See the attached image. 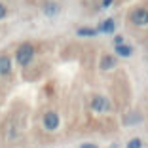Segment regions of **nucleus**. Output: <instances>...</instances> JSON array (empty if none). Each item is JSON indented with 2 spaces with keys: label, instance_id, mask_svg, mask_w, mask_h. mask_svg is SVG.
<instances>
[{
  "label": "nucleus",
  "instance_id": "f257e3e1",
  "mask_svg": "<svg viewBox=\"0 0 148 148\" xmlns=\"http://www.w3.org/2000/svg\"><path fill=\"white\" fill-rule=\"evenodd\" d=\"M34 53H36V49L32 44H21L17 48V51H15V61L21 66H29L31 61L34 59Z\"/></svg>",
  "mask_w": 148,
  "mask_h": 148
},
{
  "label": "nucleus",
  "instance_id": "f03ea898",
  "mask_svg": "<svg viewBox=\"0 0 148 148\" xmlns=\"http://www.w3.org/2000/svg\"><path fill=\"white\" fill-rule=\"evenodd\" d=\"M42 125H44V129H46V131H57V129H59V125H61V118H59V114H57L55 110H49V112L44 114Z\"/></svg>",
  "mask_w": 148,
  "mask_h": 148
},
{
  "label": "nucleus",
  "instance_id": "7ed1b4c3",
  "mask_svg": "<svg viewBox=\"0 0 148 148\" xmlns=\"http://www.w3.org/2000/svg\"><path fill=\"white\" fill-rule=\"evenodd\" d=\"M129 21L135 27H146L148 25V10H144V8L133 10L131 15H129Z\"/></svg>",
  "mask_w": 148,
  "mask_h": 148
},
{
  "label": "nucleus",
  "instance_id": "20e7f679",
  "mask_svg": "<svg viewBox=\"0 0 148 148\" xmlns=\"http://www.w3.org/2000/svg\"><path fill=\"white\" fill-rule=\"evenodd\" d=\"M91 108L95 110V112H108L112 106H110V101L106 99V97L95 95V97L91 99Z\"/></svg>",
  "mask_w": 148,
  "mask_h": 148
},
{
  "label": "nucleus",
  "instance_id": "39448f33",
  "mask_svg": "<svg viewBox=\"0 0 148 148\" xmlns=\"http://www.w3.org/2000/svg\"><path fill=\"white\" fill-rule=\"evenodd\" d=\"M12 74V59L8 55H0V76Z\"/></svg>",
  "mask_w": 148,
  "mask_h": 148
},
{
  "label": "nucleus",
  "instance_id": "423d86ee",
  "mask_svg": "<svg viewBox=\"0 0 148 148\" xmlns=\"http://www.w3.org/2000/svg\"><path fill=\"white\" fill-rule=\"evenodd\" d=\"M99 66H101V70H112L114 66H116V57L114 55H105L103 59H101Z\"/></svg>",
  "mask_w": 148,
  "mask_h": 148
},
{
  "label": "nucleus",
  "instance_id": "0eeeda50",
  "mask_svg": "<svg viewBox=\"0 0 148 148\" xmlns=\"http://www.w3.org/2000/svg\"><path fill=\"white\" fill-rule=\"evenodd\" d=\"M114 51H116V55H120V57H131L133 55V48H131V46H125V44L116 46Z\"/></svg>",
  "mask_w": 148,
  "mask_h": 148
},
{
  "label": "nucleus",
  "instance_id": "6e6552de",
  "mask_svg": "<svg viewBox=\"0 0 148 148\" xmlns=\"http://www.w3.org/2000/svg\"><path fill=\"white\" fill-rule=\"evenodd\" d=\"M114 29H116V23H114V19H106L105 23H101V25H99L97 32H114Z\"/></svg>",
  "mask_w": 148,
  "mask_h": 148
},
{
  "label": "nucleus",
  "instance_id": "1a4fd4ad",
  "mask_svg": "<svg viewBox=\"0 0 148 148\" xmlns=\"http://www.w3.org/2000/svg\"><path fill=\"white\" fill-rule=\"evenodd\" d=\"M44 13L49 15V17L57 15V13H59V4H55V2H48V4L44 6Z\"/></svg>",
  "mask_w": 148,
  "mask_h": 148
},
{
  "label": "nucleus",
  "instance_id": "9d476101",
  "mask_svg": "<svg viewBox=\"0 0 148 148\" xmlns=\"http://www.w3.org/2000/svg\"><path fill=\"white\" fill-rule=\"evenodd\" d=\"M76 34H78V36H87V38H89V36H97L99 32H97V29H89V27H80L78 31H76Z\"/></svg>",
  "mask_w": 148,
  "mask_h": 148
},
{
  "label": "nucleus",
  "instance_id": "9b49d317",
  "mask_svg": "<svg viewBox=\"0 0 148 148\" xmlns=\"http://www.w3.org/2000/svg\"><path fill=\"white\" fill-rule=\"evenodd\" d=\"M127 148H143V140L140 139H131L127 143Z\"/></svg>",
  "mask_w": 148,
  "mask_h": 148
},
{
  "label": "nucleus",
  "instance_id": "f8f14e48",
  "mask_svg": "<svg viewBox=\"0 0 148 148\" xmlns=\"http://www.w3.org/2000/svg\"><path fill=\"white\" fill-rule=\"evenodd\" d=\"M139 118H140L139 114H133V116H131V118L127 116V120H125V122H127V123H129V125H131V123H137V122H139Z\"/></svg>",
  "mask_w": 148,
  "mask_h": 148
},
{
  "label": "nucleus",
  "instance_id": "ddd939ff",
  "mask_svg": "<svg viewBox=\"0 0 148 148\" xmlns=\"http://www.w3.org/2000/svg\"><path fill=\"white\" fill-rule=\"evenodd\" d=\"M6 15H8V10H6V6L2 4V2H0V21H2V19L6 17Z\"/></svg>",
  "mask_w": 148,
  "mask_h": 148
},
{
  "label": "nucleus",
  "instance_id": "4468645a",
  "mask_svg": "<svg viewBox=\"0 0 148 148\" xmlns=\"http://www.w3.org/2000/svg\"><path fill=\"white\" fill-rule=\"evenodd\" d=\"M114 44H116V46L123 44V38H122V36H114Z\"/></svg>",
  "mask_w": 148,
  "mask_h": 148
},
{
  "label": "nucleus",
  "instance_id": "2eb2a0df",
  "mask_svg": "<svg viewBox=\"0 0 148 148\" xmlns=\"http://www.w3.org/2000/svg\"><path fill=\"white\" fill-rule=\"evenodd\" d=\"M80 148H99L97 144H91V143H86V144H82Z\"/></svg>",
  "mask_w": 148,
  "mask_h": 148
},
{
  "label": "nucleus",
  "instance_id": "dca6fc26",
  "mask_svg": "<svg viewBox=\"0 0 148 148\" xmlns=\"http://www.w3.org/2000/svg\"><path fill=\"white\" fill-rule=\"evenodd\" d=\"M110 4H112V0H103V8H108Z\"/></svg>",
  "mask_w": 148,
  "mask_h": 148
}]
</instances>
